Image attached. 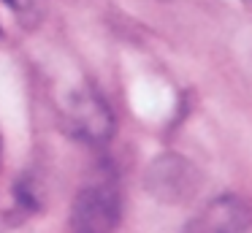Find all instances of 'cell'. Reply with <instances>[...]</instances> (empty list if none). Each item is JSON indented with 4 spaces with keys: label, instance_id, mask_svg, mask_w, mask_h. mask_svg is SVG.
<instances>
[{
    "label": "cell",
    "instance_id": "4",
    "mask_svg": "<svg viewBox=\"0 0 252 233\" xmlns=\"http://www.w3.org/2000/svg\"><path fill=\"white\" fill-rule=\"evenodd\" d=\"M192 171L185 160L179 157H171V160H163V163H155L152 166V173H149V190L160 198H168V200H176V198H185V195L192 193L195 182H176V176Z\"/></svg>",
    "mask_w": 252,
    "mask_h": 233
},
{
    "label": "cell",
    "instance_id": "7",
    "mask_svg": "<svg viewBox=\"0 0 252 233\" xmlns=\"http://www.w3.org/2000/svg\"><path fill=\"white\" fill-rule=\"evenodd\" d=\"M0 149H3V144H0Z\"/></svg>",
    "mask_w": 252,
    "mask_h": 233
},
{
    "label": "cell",
    "instance_id": "5",
    "mask_svg": "<svg viewBox=\"0 0 252 233\" xmlns=\"http://www.w3.org/2000/svg\"><path fill=\"white\" fill-rule=\"evenodd\" d=\"M3 3H6L22 22H28V25L38 22V16L44 14V0H3Z\"/></svg>",
    "mask_w": 252,
    "mask_h": 233
},
{
    "label": "cell",
    "instance_id": "2",
    "mask_svg": "<svg viewBox=\"0 0 252 233\" xmlns=\"http://www.w3.org/2000/svg\"><path fill=\"white\" fill-rule=\"evenodd\" d=\"M63 119H65L68 133L87 144H106L114 135V114L103 103V98L90 87L73 90L65 98Z\"/></svg>",
    "mask_w": 252,
    "mask_h": 233
},
{
    "label": "cell",
    "instance_id": "1",
    "mask_svg": "<svg viewBox=\"0 0 252 233\" xmlns=\"http://www.w3.org/2000/svg\"><path fill=\"white\" fill-rule=\"evenodd\" d=\"M122 217V195L114 173H100L79 190L68 214L71 233H114Z\"/></svg>",
    "mask_w": 252,
    "mask_h": 233
},
{
    "label": "cell",
    "instance_id": "3",
    "mask_svg": "<svg viewBox=\"0 0 252 233\" xmlns=\"http://www.w3.org/2000/svg\"><path fill=\"white\" fill-rule=\"evenodd\" d=\"M252 225V206L244 198L222 195L198 211L182 233H247Z\"/></svg>",
    "mask_w": 252,
    "mask_h": 233
},
{
    "label": "cell",
    "instance_id": "6",
    "mask_svg": "<svg viewBox=\"0 0 252 233\" xmlns=\"http://www.w3.org/2000/svg\"><path fill=\"white\" fill-rule=\"evenodd\" d=\"M241 3H244V5H247V8H250V11H252V0H241Z\"/></svg>",
    "mask_w": 252,
    "mask_h": 233
}]
</instances>
